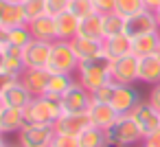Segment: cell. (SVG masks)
Masks as SVG:
<instances>
[{
    "instance_id": "cell-1",
    "label": "cell",
    "mask_w": 160,
    "mask_h": 147,
    "mask_svg": "<svg viewBox=\"0 0 160 147\" xmlns=\"http://www.w3.org/2000/svg\"><path fill=\"white\" fill-rule=\"evenodd\" d=\"M62 112L64 108L59 97L42 94V97H33L31 103L24 108V119L27 123H33V125H53L62 116Z\"/></svg>"
},
{
    "instance_id": "cell-2",
    "label": "cell",
    "mask_w": 160,
    "mask_h": 147,
    "mask_svg": "<svg viewBox=\"0 0 160 147\" xmlns=\"http://www.w3.org/2000/svg\"><path fill=\"white\" fill-rule=\"evenodd\" d=\"M110 147H134L140 145L145 134L138 127V123L132 119V114H118V119L105 129Z\"/></svg>"
},
{
    "instance_id": "cell-3",
    "label": "cell",
    "mask_w": 160,
    "mask_h": 147,
    "mask_svg": "<svg viewBox=\"0 0 160 147\" xmlns=\"http://www.w3.org/2000/svg\"><path fill=\"white\" fill-rule=\"evenodd\" d=\"M110 64L112 59L105 57V55H99L94 59H86V62H79V68H77V81L88 88L90 92L99 86H103L105 81H110Z\"/></svg>"
},
{
    "instance_id": "cell-4",
    "label": "cell",
    "mask_w": 160,
    "mask_h": 147,
    "mask_svg": "<svg viewBox=\"0 0 160 147\" xmlns=\"http://www.w3.org/2000/svg\"><path fill=\"white\" fill-rule=\"evenodd\" d=\"M51 73H62V75H75L79 68V57L72 48V44L68 40H55L53 42V51H51V59L46 66Z\"/></svg>"
},
{
    "instance_id": "cell-5",
    "label": "cell",
    "mask_w": 160,
    "mask_h": 147,
    "mask_svg": "<svg viewBox=\"0 0 160 147\" xmlns=\"http://www.w3.org/2000/svg\"><path fill=\"white\" fill-rule=\"evenodd\" d=\"M53 138H55L53 125H33V123H27L16 134V140L22 147H51Z\"/></svg>"
},
{
    "instance_id": "cell-6",
    "label": "cell",
    "mask_w": 160,
    "mask_h": 147,
    "mask_svg": "<svg viewBox=\"0 0 160 147\" xmlns=\"http://www.w3.org/2000/svg\"><path fill=\"white\" fill-rule=\"evenodd\" d=\"M110 77H112L114 84L134 86L138 81V57L136 55H125V57L112 59V64H110Z\"/></svg>"
},
{
    "instance_id": "cell-7",
    "label": "cell",
    "mask_w": 160,
    "mask_h": 147,
    "mask_svg": "<svg viewBox=\"0 0 160 147\" xmlns=\"http://www.w3.org/2000/svg\"><path fill=\"white\" fill-rule=\"evenodd\" d=\"M51 51H53V42H44V40H31L24 48H22V59L27 68H46L48 59H51Z\"/></svg>"
},
{
    "instance_id": "cell-8",
    "label": "cell",
    "mask_w": 160,
    "mask_h": 147,
    "mask_svg": "<svg viewBox=\"0 0 160 147\" xmlns=\"http://www.w3.org/2000/svg\"><path fill=\"white\" fill-rule=\"evenodd\" d=\"M90 105H92V92L83 88L79 81H75V86L62 97V108L64 112L70 114H86Z\"/></svg>"
},
{
    "instance_id": "cell-9",
    "label": "cell",
    "mask_w": 160,
    "mask_h": 147,
    "mask_svg": "<svg viewBox=\"0 0 160 147\" xmlns=\"http://www.w3.org/2000/svg\"><path fill=\"white\" fill-rule=\"evenodd\" d=\"M151 31H160L158 29V20H156V13L151 9H142L134 16H127L125 18V33L129 38H138L142 33H151Z\"/></svg>"
},
{
    "instance_id": "cell-10",
    "label": "cell",
    "mask_w": 160,
    "mask_h": 147,
    "mask_svg": "<svg viewBox=\"0 0 160 147\" xmlns=\"http://www.w3.org/2000/svg\"><path fill=\"white\" fill-rule=\"evenodd\" d=\"M132 119L138 123V127L142 129V134H151L156 129H160V112L149 103V101H140L132 112Z\"/></svg>"
},
{
    "instance_id": "cell-11",
    "label": "cell",
    "mask_w": 160,
    "mask_h": 147,
    "mask_svg": "<svg viewBox=\"0 0 160 147\" xmlns=\"http://www.w3.org/2000/svg\"><path fill=\"white\" fill-rule=\"evenodd\" d=\"M51 70L48 68H24L20 75V81L29 88L33 97H42L48 92V81H51Z\"/></svg>"
},
{
    "instance_id": "cell-12",
    "label": "cell",
    "mask_w": 160,
    "mask_h": 147,
    "mask_svg": "<svg viewBox=\"0 0 160 147\" xmlns=\"http://www.w3.org/2000/svg\"><path fill=\"white\" fill-rule=\"evenodd\" d=\"M90 127V119L88 114H70V112H62V116L53 123L55 134H68V136H79L83 129Z\"/></svg>"
},
{
    "instance_id": "cell-13",
    "label": "cell",
    "mask_w": 160,
    "mask_h": 147,
    "mask_svg": "<svg viewBox=\"0 0 160 147\" xmlns=\"http://www.w3.org/2000/svg\"><path fill=\"white\" fill-rule=\"evenodd\" d=\"M2 101H5V105H11V108H27L29 103H31V99H33V94L29 92V88L20 81V79H13V81H9L5 88H2Z\"/></svg>"
},
{
    "instance_id": "cell-14",
    "label": "cell",
    "mask_w": 160,
    "mask_h": 147,
    "mask_svg": "<svg viewBox=\"0 0 160 147\" xmlns=\"http://www.w3.org/2000/svg\"><path fill=\"white\" fill-rule=\"evenodd\" d=\"M138 103H140V94H138V90L134 86H121V84H116V92H114V99H112V108L118 114H129Z\"/></svg>"
},
{
    "instance_id": "cell-15",
    "label": "cell",
    "mask_w": 160,
    "mask_h": 147,
    "mask_svg": "<svg viewBox=\"0 0 160 147\" xmlns=\"http://www.w3.org/2000/svg\"><path fill=\"white\" fill-rule=\"evenodd\" d=\"M86 114L90 119V125H94L99 129H108L118 119V112L112 108V103H99V101H92V105L88 108Z\"/></svg>"
},
{
    "instance_id": "cell-16",
    "label": "cell",
    "mask_w": 160,
    "mask_h": 147,
    "mask_svg": "<svg viewBox=\"0 0 160 147\" xmlns=\"http://www.w3.org/2000/svg\"><path fill=\"white\" fill-rule=\"evenodd\" d=\"M27 125V119H24V110L22 108H11V105H5L0 110V132L5 136L9 134H18L22 127Z\"/></svg>"
},
{
    "instance_id": "cell-17",
    "label": "cell",
    "mask_w": 160,
    "mask_h": 147,
    "mask_svg": "<svg viewBox=\"0 0 160 147\" xmlns=\"http://www.w3.org/2000/svg\"><path fill=\"white\" fill-rule=\"evenodd\" d=\"M103 55L110 59H118L125 55H134L132 53V38L127 33H118V35H110L103 40Z\"/></svg>"
},
{
    "instance_id": "cell-18",
    "label": "cell",
    "mask_w": 160,
    "mask_h": 147,
    "mask_svg": "<svg viewBox=\"0 0 160 147\" xmlns=\"http://www.w3.org/2000/svg\"><path fill=\"white\" fill-rule=\"evenodd\" d=\"M79 18L72 13V11H62L55 16V33H57V40H72L79 35Z\"/></svg>"
},
{
    "instance_id": "cell-19",
    "label": "cell",
    "mask_w": 160,
    "mask_h": 147,
    "mask_svg": "<svg viewBox=\"0 0 160 147\" xmlns=\"http://www.w3.org/2000/svg\"><path fill=\"white\" fill-rule=\"evenodd\" d=\"M79 62H86V59H94L99 55H103V40H92V38H83V35H77L70 40Z\"/></svg>"
},
{
    "instance_id": "cell-20",
    "label": "cell",
    "mask_w": 160,
    "mask_h": 147,
    "mask_svg": "<svg viewBox=\"0 0 160 147\" xmlns=\"http://www.w3.org/2000/svg\"><path fill=\"white\" fill-rule=\"evenodd\" d=\"M138 81L147 86L160 84V59L158 55L138 57Z\"/></svg>"
},
{
    "instance_id": "cell-21",
    "label": "cell",
    "mask_w": 160,
    "mask_h": 147,
    "mask_svg": "<svg viewBox=\"0 0 160 147\" xmlns=\"http://www.w3.org/2000/svg\"><path fill=\"white\" fill-rule=\"evenodd\" d=\"M29 31L35 40H44V42H55L57 40V33H55V16L46 13V16H40L35 20L29 22Z\"/></svg>"
},
{
    "instance_id": "cell-22",
    "label": "cell",
    "mask_w": 160,
    "mask_h": 147,
    "mask_svg": "<svg viewBox=\"0 0 160 147\" xmlns=\"http://www.w3.org/2000/svg\"><path fill=\"white\" fill-rule=\"evenodd\" d=\"M158 48H160V31H151V33H142L138 38H132V53L136 57L156 55Z\"/></svg>"
},
{
    "instance_id": "cell-23",
    "label": "cell",
    "mask_w": 160,
    "mask_h": 147,
    "mask_svg": "<svg viewBox=\"0 0 160 147\" xmlns=\"http://www.w3.org/2000/svg\"><path fill=\"white\" fill-rule=\"evenodd\" d=\"M0 24H2L5 29H13V27H20V24H29L27 13H24V7H22L20 0H9V3H7Z\"/></svg>"
},
{
    "instance_id": "cell-24",
    "label": "cell",
    "mask_w": 160,
    "mask_h": 147,
    "mask_svg": "<svg viewBox=\"0 0 160 147\" xmlns=\"http://www.w3.org/2000/svg\"><path fill=\"white\" fill-rule=\"evenodd\" d=\"M79 35L83 38H92V40H105V31H103V13H92L88 18H81L79 22Z\"/></svg>"
},
{
    "instance_id": "cell-25",
    "label": "cell",
    "mask_w": 160,
    "mask_h": 147,
    "mask_svg": "<svg viewBox=\"0 0 160 147\" xmlns=\"http://www.w3.org/2000/svg\"><path fill=\"white\" fill-rule=\"evenodd\" d=\"M2 53H5V64H2V68H5L11 77H18V79H20L22 70L27 68V66H24V59H22V48H18V46H7Z\"/></svg>"
},
{
    "instance_id": "cell-26",
    "label": "cell",
    "mask_w": 160,
    "mask_h": 147,
    "mask_svg": "<svg viewBox=\"0 0 160 147\" xmlns=\"http://www.w3.org/2000/svg\"><path fill=\"white\" fill-rule=\"evenodd\" d=\"M79 147H110L105 129H99V127L90 125L88 129H83L79 134Z\"/></svg>"
},
{
    "instance_id": "cell-27",
    "label": "cell",
    "mask_w": 160,
    "mask_h": 147,
    "mask_svg": "<svg viewBox=\"0 0 160 147\" xmlns=\"http://www.w3.org/2000/svg\"><path fill=\"white\" fill-rule=\"evenodd\" d=\"M75 77L72 75H62V73H53L51 75V81H48V92L46 94H53V97H64L72 86H75Z\"/></svg>"
},
{
    "instance_id": "cell-28",
    "label": "cell",
    "mask_w": 160,
    "mask_h": 147,
    "mask_svg": "<svg viewBox=\"0 0 160 147\" xmlns=\"http://www.w3.org/2000/svg\"><path fill=\"white\" fill-rule=\"evenodd\" d=\"M103 31H105V38L125 33V16H121L118 11L103 13Z\"/></svg>"
},
{
    "instance_id": "cell-29",
    "label": "cell",
    "mask_w": 160,
    "mask_h": 147,
    "mask_svg": "<svg viewBox=\"0 0 160 147\" xmlns=\"http://www.w3.org/2000/svg\"><path fill=\"white\" fill-rule=\"evenodd\" d=\"M31 40H33V35H31V31H29V24H20V27L9 29V46L24 48Z\"/></svg>"
},
{
    "instance_id": "cell-30",
    "label": "cell",
    "mask_w": 160,
    "mask_h": 147,
    "mask_svg": "<svg viewBox=\"0 0 160 147\" xmlns=\"http://www.w3.org/2000/svg\"><path fill=\"white\" fill-rule=\"evenodd\" d=\"M24 7V13H27V20H35L40 16H46L48 13V7H46V0H24L22 3Z\"/></svg>"
},
{
    "instance_id": "cell-31",
    "label": "cell",
    "mask_w": 160,
    "mask_h": 147,
    "mask_svg": "<svg viewBox=\"0 0 160 147\" xmlns=\"http://www.w3.org/2000/svg\"><path fill=\"white\" fill-rule=\"evenodd\" d=\"M114 92H116V84L110 79V81H105L103 86H99V88L92 90V101H99V103H112Z\"/></svg>"
},
{
    "instance_id": "cell-32",
    "label": "cell",
    "mask_w": 160,
    "mask_h": 147,
    "mask_svg": "<svg viewBox=\"0 0 160 147\" xmlns=\"http://www.w3.org/2000/svg\"><path fill=\"white\" fill-rule=\"evenodd\" d=\"M68 11H72L79 20H81V18H88V16H92V13H97L92 0H70Z\"/></svg>"
},
{
    "instance_id": "cell-33",
    "label": "cell",
    "mask_w": 160,
    "mask_h": 147,
    "mask_svg": "<svg viewBox=\"0 0 160 147\" xmlns=\"http://www.w3.org/2000/svg\"><path fill=\"white\" fill-rule=\"evenodd\" d=\"M145 9V3L142 0H116V11L121 13V16H134V13H138V11H142Z\"/></svg>"
},
{
    "instance_id": "cell-34",
    "label": "cell",
    "mask_w": 160,
    "mask_h": 147,
    "mask_svg": "<svg viewBox=\"0 0 160 147\" xmlns=\"http://www.w3.org/2000/svg\"><path fill=\"white\" fill-rule=\"evenodd\" d=\"M51 147H79V136H68V134H55Z\"/></svg>"
},
{
    "instance_id": "cell-35",
    "label": "cell",
    "mask_w": 160,
    "mask_h": 147,
    "mask_svg": "<svg viewBox=\"0 0 160 147\" xmlns=\"http://www.w3.org/2000/svg\"><path fill=\"white\" fill-rule=\"evenodd\" d=\"M70 5V0H46V7H48V13L51 16H57L62 11H66Z\"/></svg>"
},
{
    "instance_id": "cell-36",
    "label": "cell",
    "mask_w": 160,
    "mask_h": 147,
    "mask_svg": "<svg viewBox=\"0 0 160 147\" xmlns=\"http://www.w3.org/2000/svg\"><path fill=\"white\" fill-rule=\"evenodd\" d=\"M92 5L99 13H112L116 11V0H92Z\"/></svg>"
},
{
    "instance_id": "cell-37",
    "label": "cell",
    "mask_w": 160,
    "mask_h": 147,
    "mask_svg": "<svg viewBox=\"0 0 160 147\" xmlns=\"http://www.w3.org/2000/svg\"><path fill=\"white\" fill-rule=\"evenodd\" d=\"M140 147H160V129H156V132L147 134V136L142 138Z\"/></svg>"
},
{
    "instance_id": "cell-38",
    "label": "cell",
    "mask_w": 160,
    "mask_h": 147,
    "mask_svg": "<svg viewBox=\"0 0 160 147\" xmlns=\"http://www.w3.org/2000/svg\"><path fill=\"white\" fill-rule=\"evenodd\" d=\"M147 101L160 112V84H156V86H151V90H149V97H147Z\"/></svg>"
},
{
    "instance_id": "cell-39",
    "label": "cell",
    "mask_w": 160,
    "mask_h": 147,
    "mask_svg": "<svg viewBox=\"0 0 160 147\" xmlns=\"http://www.w3.org/2000/svg\"><path fill=\"white\" fill-rule=\"evenodd\" d=\"M9 46V29H5L2 24H0V51Z\"/></svg>"
},
{
    "instance_id": "cell-40",
    "label": "cell",
    "mask_w": 160,
    "mask_h": 147,
    "mask_svg": "<svg viewBox=\"0 0 160 147\" xmlns=\"http://www.w3.org/2000/svg\"><path fill=\"white\" fill-rule=\"evenodd\" d=\"M13 79H18V77H11L7 70H0V92H2V88H5L9 81H13Z\"/></svg>"
},
{
    "instance_id": "cell-41",
    "label": "cell",
    "mask_w": 160,
    "mask_h": 147,
    "mask_svg": "<svg viewBox=\"0 0 160 147\" xmlns=\"http://www.w3.org/2000/svg\"><path fill=\"white\" fill-rule=\"evenodd\" d=\"M142 3H145V9H151V11L160 7V0H142Z\"/></svg>"
},
{
    "instance_id": "cell-42",
    "label": "cell",
    "mask_w": 160,
    "mask_h": 147,
    "mask_svg": "<svg viewBox=\"0 0 160 147\" xmlns=\"http://www.w3.org/2000/svg\"><path fill=\"white\" fill-rule=\"evenodd\" d=\"M9 0H0V20H2V13H5V7H7Z\"/></svg>"
},
{
    "instance_id": "cell-43",
    "label": "cell",
    "mask_w": 160,
    "mask_h": 147,
    "mask_svg": "<svg viewBox=\"0 0 160 147\" xmlns=\"http://www.w3.org/2000/svg\"><path fill=\"white\" fill-rule=\"evenodd\" d=\"M153 13H156V20H158V29H160V7H158Z\"/></svg>"
},
{
    "instance_id": "cell-44",
    "label": "cell",
    "mask_w": 160,
    "mask_h": 147,
    "mask_svg": "<svg viewBox=\"0 0 160 147\" xmlns=\"http://www.w3.org/2000/svg\"><path fill=\"white\" fill-rule=\"evenodd\" d=\"M0 147H7V140H5V134H0Z\"/></svg>"
},
{
    "instance_id": "cell-45",
    "label": "cell",
    "mask_w": 160,
    "mask_h": 147,
    "mask_svg": "<svg viewBox=\"0 0 160 147\" xmlns=\"http://www.w3.org/2000/svg\"><path fill=\"white\" fill-rule=\"evenodd\" d=\"M7 147H22V145H20V143L16 140V143H7Z\"/></svg>"
},
{
    "instance_id": "cell-46",
    "label": "cell",
    "mask_w": 160,
    "mask_h": 147,
    "mask_svg": "<svg viewBox=\"0 0 160 147\" xmlns=\"http://www.w3.org/2000/svg\"><path fill=\"white\" fill-rule=\"evenodd\" d=\"M5 108V101H2V94H0V110H2Z\"/></svg>"
},
{
    "instance_id": "cell-47",
    "label": "cell",
    "mask_w": 160,
    "mask_h": 147,
    "mask_svg": "<svg viewBox=\"0 0 160 147\" xmlns=\"http://www.w3.org/2000/svg\"><path fill=\"white\" fill-rule=\"evenodd\" d=\"M156 55H158V59H160V48H158V53H156Z\"/></svg>"
},
{
    "instance_id": "cell-48",
    "label": "cell",
    "mask_w": 160,
    "mask_h": 147,
    "mask_svg": "<svg viewBox=\"0 0 160 147\" xmlns=\"http://www.w3.org/2000/svg\"><path fill=\"white\" fill-rule=\"evenodd\" d=\"M20 3H24V0H20Z\"/></svg>"
},
{
    "instance_id": "cell-49",
    "label": "cell",
    "mask_w": 160,
    "mask_h": 147,
    "mask_svg": "<svg viewBox=\"0 0 160 147\" xmlns=\"http://www.w3.org/2000/svg\"><path fill=\"white\" fill-rule=\"evenodd\" d=\"M0 134H2V132H0Z\"/></svg>"
}]
</instances>
